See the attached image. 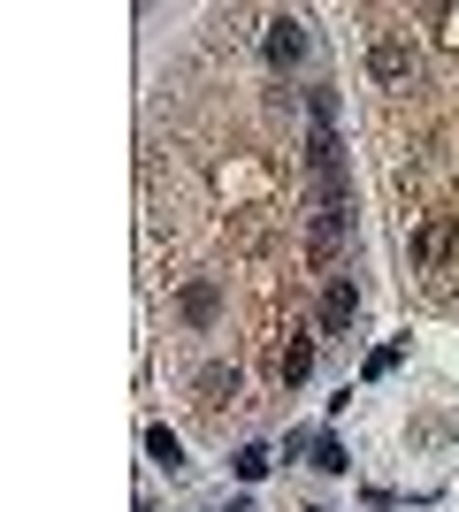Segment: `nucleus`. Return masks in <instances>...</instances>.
<instances>
[{"instance_id": "nucleus-6", "label": "nucleus", "mask_w": 459, "mask_h": 512, "mask_svg": "<svg viewBox=\"0 0 459 512\" xmlns=\"http://www.w3.org/2000/svg\"><path fill=\"white\" fill-rule=\"evenodd\" d=\"M146 451H153V459H161V467H184V444H176V436H169V428H153V436H146Z\"/></svg>"}, {"instance_id": "nucleus-7", "label": "nucleus", "mask_w": 459, "mask_h": 512, "mask_svg": "<svg viewBox=\"0 0 459 512\" xmlns=\"http://www.w3.org/2000/svg\"><path fill=\"white\" fill-rule=\"evenodd\" d=\"M314 467H322V474H345L352 459H345V444H337V436H322V444H314Z\"/></svg>"}, {"instance_id": "nucleus-5", "label": "nucleus", "mask_w": 459, "mask_h": 512, "mask_svg": "<svg viewBox=\"0 0 459 512\" xmlns=\"http://www.w3.org/2000/svg\"><path fill=\"white\" fill-rule=\"evenodd\" d=\"M306 367H314V344H284V360H276V375H284V383H306Z\"/></svg>"}, {"instance_id": "nucleus-3", "label": "nucleus", "mask_w": 459, "mask_h": 512, "mask_svg": "<svg viewBox=\"0 0 459 512\" xmlns=\"http://www.w3.org/2000/svg\"><path fill=\"white\" fill-rule=\"evenodd\" d=\"M368 69H375V77H383V85H398V77L414 69V54H406V46H398V39H383V46H375V54H368Z\"/></svg>"}, {"instance_id": "nucleus-2", "label": "nucleus", "mask_w": 459, "mask_h": 512, "mask_svg": "<svg viewBox=\"0 0 459 512\" xmlns=\"http://www.w3.org/2000/svg\"><path fill=\"white\" fill-rule=\"evenodd\" d=\"M299 54H306V23H299V16H276V23H268V62L291 69Z\"/></svg>"}, {"instance_id": "nucleus-8", "label": "nucleus", "mask_w": 459, "mask_h": 512, "mask_svg": "<svg viewBox=\"0 0 459 512\" xmlns=\"http://www.w3.org/2000/svg\"><path fill=\"white\" fill-rule=\"evenodd\" d=\"M238 474H245V482H261V474H268V451H261V444L238 451Z\"/></svg>"}, {"instance_id": "nucleus-1", "label": "nucleus", "mask_w": 459, "mask_h": 512, "mask_svg": "<svg viewBox=\"0 0 459 512\" xmlns=\"http://www.w3.org/2000/svg\"><path fill=\"white\" fill-rule=\"evenodd\" d=\"M352 314H360V291H352V276H329V299H322V329L329 337H345Z\"/></svg>"}, {"instance_id": "nucleus-4", "label": "nucleus", "mask_w": 459, "mask_h": 512, "mask_svg": "<svg viewBox=\"0 0 459 512\" xmlns=\"http://www.w3.org/2000/svg\"><path fill=\"white\" fill-rule=\"evenodd\" d=\"M215 306H222L215 283H184V321H192V329H207V321H215Z\"/></svg>"}]
</instances>
